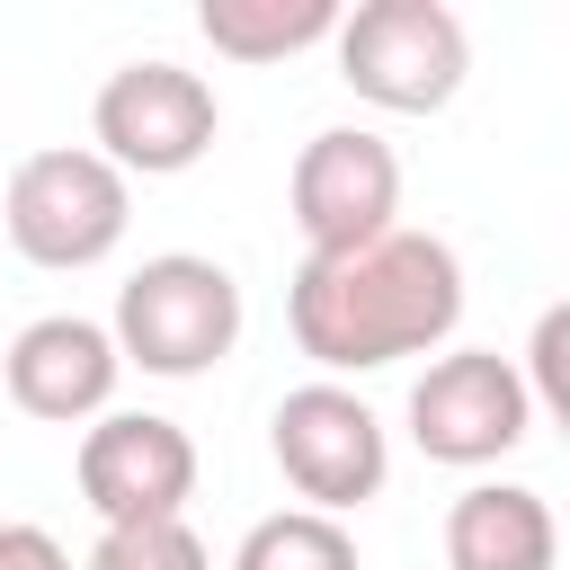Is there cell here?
Here are the masks:
<instances>
[{"instance_id":"2","label":"cell","mask_w":570,"mask_h":570,"mask_svg":"<svg viewBox=\"0 0 570 570\" xmlns=\"http://www.w3.org/2000/svg\"><path fill=\"white\" fill-rule=\"evenodd\" d=\"M116 356L160 374V383H187V374H214L232 347H240V276L223 258H196V249H160L142 258L125 285H116V321H107Z\"/></svg>"},{"instance_id":"5","label":"cell","mask_w":570,"mask_h":570,"mask_svg":"<svg viewBox=\"0 0 570 570\" xmlns=\"http://www.w3.org/2000/svg\"><path fill=\"white\" fill-rule=\"evenodd\" d=\"M214 134H223L214 80L187 71V62H169V53L107 71L98 98H89V151H98L125 187H134V178H178V169H196V160L214 151Z\"/></svg>"},{"instance_id":"10","label":"cell","mask_w":570,"mask_h":570,"mask_svg":"<svg viewBox=\"0 0 570 570\" xmlns=\"http://www.w3.org/2000/svg\"><path fill=\"white\" fill-rule=\"evenodd\" d=\"M0 383H9V401H18L27 419L80 428V419H107V401H116V383H125V356H116L107 321H89V312H45V321H27V330L9 338Z\"/></svg>"},{"instance_id":"7","label":"cell","mask_w":570,"mask_h":570,"mask_svg":"<svg viewBox=\"0 0 570 570\" xmlns=\"http://www.w3.org/2000/svg\"><path fill=\"white\" fill-rule=\"evenodd\" d=\"M525 436H534V401L517 383V356H499V347H445L410 383V445L428 463L481 472V463L517 454Z\"/></svg>"},{"instance_id":"16","label":"cell","mask_w":570,"mask_h":570,"mask_svg":"<svg viewBox=\"0 0 570 570\" xmlns=\"http://www.w3.org/2000/svg\"><path fill=\"white\" fill-rule=\"evenodd\" d=\"M0 570H71V552L45 525H0Z\"/></svg>"},{"instance_id":"15","label":"cell","mask_w":570,"mask_h":570,"mask_svg":"<svg viewBox=\"0 0 570 570\" xmlns=\"http://www.w3.org/2000/svg\"><path fill=\"white\" fill-rule=\"evenodd\" d=\"M517 383H525V401H534V410L570 419V312H561V303H552V312L534 321V347H525Z\"/></svg>"},{"instance_id":"14","label":"cell","mask_w":570,"mask_h":570,"mask_svg":"<svg viewBox=\"0 0 570 570\" xmlns=\"http://www.w3.org/2000/svg\"><path fill=\"white\" fill-rule=\"evenodd\" d=\"M80 570H214L187 517H142V525H98Z\"/></svg>"},{"instance_id":"12","label":"cell","mask_w":570,"mask_h":570,"mask_svg":"<svg viewBox=\"0 0 570 570\" xmlns=\"http://www.w3.org/2000/svg\"><path fill=\"white\" fill-rule=\"evenodd\" d=\"M196 27L223 62H285L338 36V0H205Z\"/></svg>"},{"instance_id":"11","label":"cell","mask_w":570,"mask_h":570,"mask_svg":"<svg viewBox=\"0 0 570 570\" xmlns=\"http://www.w3.org/2000/svg\"><path fill=\"white\" fill-rule=\"evenodd\" d=\"M552 561H561V525L543 490L472 481L445 508V570H552Z\"/></svg>"},{"instance_id":"13","label":"cell","mask_w":570,"mask_h":570,"mask_svg":"<svg viewBox=\"0 0 570 570\" xmlns=\"http://www.w3.org/2000/svg\"><path fill=\"white\" fill-rule=\"evenodd\" d=\"M232 570H356V534L347 517H312V508H276L240 534Z\"/></svg>"},{"instance_id":"6","label":"cell","mask_w":570,"mask_h":570,"mask_svg":"<svg viewBox=\"0 0 570 570\" xmlns=\"http://www.w3.org/2000/svg\"><path fill=\"white\" fill-rule=\"evenodd\" d=\"M267 454L312 517H347L392 481V436L347 383H294L267 419Z\"/></svg>"},{"instance_id":"1","label":"cell","mask_w":570,"mask_h":570,"mask_svg":"<svg viewBox=\"0 0 570 570\" xmlns=\"http://www.w3.org/2000/svg\"><path fill=\"white\" fill-rule=\"evenodd\" d=\"M454 321H463V258L410 223H392L356 249L303 258L285 285V330L321 365V383L428 356L454 338Z\"/></svg>"},{"instance_id":"8","label":"cell","mask_w":570,"mask_h":570,"mask_svg":"<svg viewBox=\"0 0 570 570\" xmlns=\"http://www.w3.org/2000/svg\"><path fill=\"white\" fill-rule=\"evenodd\" d=\"M285 205H294L303 258L356 249V240H374V232L401 223V151H392L383 134H365V125H321V134L294 151Z\"/></svg>"},{"instance_id":"4","label":"cell","mask_w":570,"mask_h":570,"mask_svg":"<svg viewBox=\"0 0 570 570\" xmlns=\"http://www.w3.org/2000/svg\"><path fill=\"white\" fill-rule=\"evenodd\" d=\"M338 80L383 107V116H436L454 107L463 71H472V36L445 0H365L338 9Z\"/></svg>"},{"instance_id":"9","label":"cell","mask_w":570,"mask_h":570,"mask_svg":"<svg viewBox=\"0 0 570 570\" xmlns=\"http://www.w3.org/2000/svg\"><path fill=\"white\" fill-rule=\"evenodd\" d=\"M80 499L98 525L187 517L196 499V436L160 410H107L80 428Z\"/></svg>"},{"instance_id":"3","label":"cell","mask_w":570,"mask_h":570,"mask_svg":"<svg viewBox=\"0 0 570 570\" xmlns=\"http://www.w3.org/2000/svg\"><path fill=\"white\" fill-rule=\"evenodd\" d=\"M0 223H9V249H18L27 267L71 276V267L116 258V240H125V223H134V187H125L89 142H45V151H27V160L9 169Z\"/></svg>"}]
</instances>
